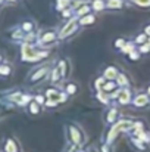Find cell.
I'll return each mask as SVG.
<instances>
[{"mask_svg": "<svg viewBox=\"0 0 150 152\" xmlns=\"http://www.w3.org/2000/svg\"><path fill=\"white\" fill-rule=\"evenodd\" d=\"M71 3H72V0H57L56 1V9L57 10H65V9L71 7Z\"/></svg>", "mask_w": 150, "mask_h": 152, "instance_id": "2e32d148", "label": "cell"}, {"mask_svg": "<svg viewBox=\"0 0 150 152\" xmlns=\"http://www.w3.org/2000/svg\"><path fill=\"white\" fill-rule=\"evenodd\" d=\"M138 50L141 52V53H147V52H150V43H144V45H141Z\"/></svg>", "mask_w": 150, "mask_h": 152, "instance_id": "f546056e", "label": "cell"}, {"mask_svg": "<svg viewBox=\"0 0 150 152\" xmlns=\"http://www.w3.org/2000/svg\"><path fill=\"white\" fill-rule=\"evenodd\" d=\"M10 74V66L9 65H0V75H9Z\"/></svg>", "mask_w": 150, "mask_h": 152, "instance_id": "4316f807", "label": "cell"}, {"mask_svg": "<svg viewBox=\"0 0 150 152\" xmlns=\"http://www.w3.org/2000/svg\"><path fill=\"white\" fill-rule=\"evenodd\" d=\"M91 9L93 12H101L106 9V1L104 0H91Z\"/></svg>", "mask_w": 150, "mask_h": 152, "instance_id": "5bb4252c", "label": "cell"}, {"mask_svg": "<svg viewBox=\"0 0 150 152\" xmlns=\"http://www.w3.org/2000/svg\"><path fill=\"white\" fill-rule=\"evenodd\" d=\"M146 42H149V36H147L146 33L138 34V36L136 37V40H134V43H136V45H144Z\"/></svg>", "mask_w": 150, "mask_h": 152, "instance_id": "44dd1931", "label": "cell"}, {"mask_svg": "<svg viewBox=\"0 0 150 152\" xmlns=\"http://www.w3.org/2000/svg\"><path fill=\"white\" fill-rule=\"evenodd\" d=\"M51 75H53V77H51V83H56L59 78H62V77H60V72H59V69H57V66L51 71Z\"/></svg>", "mask_w": 150, "mask_h": 152, "instance_id": "484cf974", "label": "cell"}, {"mask_svg": "<svg viewBox=\"0 0 150 152\" xmlns=\"http://www.w3.org/2000/svg\"><path fill=\"white\" fill-rule=\"evenodd\" d=\"M57 37H59V34H57L56 31H53V30L44 31V33L41 34V37H40V43L44 45V46H47V45L54 43V42L57 40Z\"/></svg>", "mask_w": 150, "mask_h": 152, "instance_id": "8992f818", "label": "cell"}, {"mask_svg": "<svg viewBox=\"0 0 150 152\" xmlns=\"http://www.w3.org/2000/svg\"><path fill=\"white\" fill-rule=\"evenodd\" d=\"M77 92H78V86H77L75 83L71 81V83H68V84L65 86V93H66V95H75Z\"/></svg>", "mask_w": 150, "mask_h": 152, "instance_id": "e0dca14e", "label": "cell"}, {"mask_svg": "<svg viewBox=\"0 0 150 152\" xmlns=\"http://www.w3.org/2000/svg\"><path fill=\"white\" fill-rule=\"evenodd\" d=\"M116 117H118V109H116V108H110V109L107 111L106 121H107V123H113V121L116 120Z\"/></svg>", "mask_w": 150, "mask_h": 152, "instance_id": "ac0fdd59", "label": "cell"}, {"mask_svg": "<svg viewBox=\"0 0 150 152\" xmlns=\"http://www.w3.org/2000/svg\"><path fill=\"white\" fill-rule=\"evenodd\" d=\"M50 72L49 66H41V68H38V69H36L31 75H30V81L31 83H37V81H40V80H43L47 74Z\"/></svg>", "mask_w": 150, "mask_h": 152, "instance_id": "52a82bcc", "label": "cell"}, {"mask_svg": "<svg viewBox=\"0 0 150 152\" xmlns=\"http://www.w3.org/2000/svg\"><path fill=\"white\" fill-rule=\"evenodd\" d=\"M149 43H150V37H149Z\"/></svg>", "mask_w": 150, "mask_h": 152, "instance_id": "e575fe53", "label": "cell"}, {"mask_svg": "<svg viewBox=\"0 0 150 152\" xmlns=\"http://www.w3.org/2000/svg\"><path fill=\"white\" fill-rule=\"evenodd\" d=\"M116 81H118V84H119V86H128V84H130V80H128V78H127V75H125V74H122V72H119V75H118Z\"/></svg>", "mask_w": 150, "mask_h": 152, "instance_id": "7402d4cb", "label": "cell"}, {"mask_svg": "<svg viewBox=\"0 0 150 152\" xmlns=\"http://www.w3.org/2000/svg\"><path fill=\"white\" fill-rule=\"evenodd\" d=\"M118 75H119L118 68H116V66H112V65L107 66V68L104 69V72H103V77H104L106 80H116Z\"/></svg>", "mask_w": 150, "mask_h": 152, "instance_id": "30bf717a", "label": "cell"}, {"mask_svg": "<svg viewBox=\"0 0 150 152\" xmlns=\"http://www.w3.org/2000/svg\"><path fill=\"white\" fill-rule=\"evenodd\" d=\"M140 53H141V52L138 50V49H134V50L128 55V56H130V59H131V61H137V59L140 58Z\"/></svg>", "mask_w": 150, "mask_h": 152, "instance_id": "83f0119b", "label": "cell"}, {"mask_svg": "<svg viewBox=\"0 0 150 152\" xmlns=\"http://www.w3.org/2000/svg\"><path fill=\"white\" fill-rule=\"evenodd\" d=\"M46 95H47V102H46V105L47 106H54V105H57L59 102H63L66 99V93H59L57 90H54V89H49L47 92H46Z\"/></svg>", "mask_w": 150, "mask_h": 152, "instance_id": "3957f363", "label": "cell"}, {"mask_svg": "<svg viewBox=\"0 0 150 152\" xmlns=\"http://www.w3.org/2000/svg\"><path fill=\"white\" fill-rule=\"evenodd\" d=\"M78 22H80V25H83V27H87V25H93V24L96 22V16H94L93 13H88V15L80 16V18H78Z\"/></svg>", "mask_w": 150, "mask_h": 152, "instance_id": "4fadbf2b", "label": "cell"}, {"mask_svg": "<svg viewBox=\"0 0 150 152\" xmlns=\"http://www.w3.org/2000/svg\"><path fill=\"white\" fill-rule=\"evenodd\" d=\"M28 109H30V112H31V114H36V115H37V114H40V111H41V108H40V103H38V102H31V103H30V105H28Z\"/></svg>", "mask_w": 150, "mask_h": 152, "instance_id": "ffe728a7", "label": "cell"}, {"mask_svg": "<svg viewBox=\"0 0 150 152\" xmlns=\"http://www.w3.org/2000/svg\"><path fill=\"white\" fill-rule=\"evenodd\" d=\"M118 86H119L118 81H115V80H106L104 84H103V87H101V92L106 93V95H113L116 92Z\"/></svg>", "mask_w": 150, "mask_h": 152, "instance_id": "9c48e42d", "label": "cell"}, {"mask_svg": "<svg viewBox=\"0 0 150 152\" xmlns=\"http://www.w3.org/2000/svg\"><path fill=\"white\" fill-rule=\"evenodd\" d=\"M124 6V0H106V7L109 9H121Z\"/></svg>", "mask_w": 150, "mask_h": 152, "instance_id": "9a60e30c", "label": "cell"}, {"mask_svg": "<svg viewBox=\"0 0 150 152\" xmlns=\"http://www.w3.org/2000/svg\"><path fill=\"white\" fill-rule=\"evenodd\" d=\"M36 102H38V103H43V102H44V98H43V96H37V98H36Z\"/></svg>", "mask_w": 150, "mask_h": 152, "instance_id": "4dcf8cb0", "label": "cell"}, {"mask_svg": "<svg viewBox=\"0 0 150 152\" xmlns=\"http://www.w3.org/2000/svg\"><path fill=\"white\" fill-rule=\"evenodd\" d=\"M134 45H136V43H130V42H128V43H125V46L121 49V52H122V53H127V55H130V53L134 50V49H137V48H134Z\"/></svg>", "mask_w": 150, "mask_h": 152, "instance_id": "603a6c76", "label": "cell"}, {"mask_svg": "<svg viewBox=\"0 0 150 152\" xmlns=\"http://www.w3.org/2000/svg\"><path fill=\"white\" fill-rule=\"evenodd\" d=\"M80 25V22H78V18H74V19H71L65 27H63V30L59 33V39H65V37H68V36H71L75 30H77V27Z\"/></svg>", "mask_w": 150, "mask_h": 152, "instance_id": "277c9868", "label": "cell"}, {"mask_svg": "<svg viewBox=\"0 0 150 152\" xmlns=\"http://www.w3.org/2000/svg\"><path fill=\"white\" fill-rule=\"evenodd\" d=\"M144 33L150 37V25H146V27H144Z\"/></svg>", "mask_w": 150, "mask_h": 152, "instance_id": "1f68e13d", "label": "cell"}, {"mask_svg": "<svg viewBox=\"0 0 150 152\" xmlns=\"http://www.w3.org/2000/svg\"><path fill=\"white\" fill-rule=\"evenodd\" d=\"M69 137L75 145H81L83 143V133L77 126H69Z\"/></svg>", "mask_w": 150, "mask_h": 152, "instance_id": "ba28073f", "label": "cell"}, {"mask_svg": "<svg viewBox=\"0 0 150 152\" xmlns=\"http://www.w3.org/2000/svg\"><path fill=\"white\" fill-rule=\"evenodd\" d=\"M134 126V123L131 121V120H121V121H118L112 129H110V132H109V134H107V142L110 143L121 132H127L128 129H131Z\"/></svg>", "mask_w": 150, "mask_h": 152, "instance_id": "7a4b0ae2", "label": "cell"}, {"mask_svg": "<svg viewBox=\"0 0 150 152\" xmlns=\"http://www.w3.org/2000/svg\"><path fill=\"white\" fill-rule=\"evenodd\" d=\"M125 43H127V40H125V39H118V40H115V42H113V46H115L116 49H119V50H121V49L125 46Z\"/></svg>", "mask_w": 150, "mask_h": 152, "instance_id": "d4e9b609", "label": "cell"}, {"mask_svg": "<svg viewBox=\"0 0 150 152\" xmlns=\"http://www.w3.org/2000/svg\"><path fill=\"white\" fill-rule=\"evenodd\" d=\"M57 69H59V72H60V77H62V78H66L68 74H69V62L65 61V59L59 61V64H57Z\"/></svg>", "mask_w": 150, "mask_h": 152, "instance_id": "7c38bea8", "label": "cell"}, {"mask_svg": "<svg viewBox=\"0 0 150 152\" xmlns=\"http://www.w3.org/2000/svg\"><path fill=\"white\" fill-rule=\"evenodd\" d=\"M21 52H22V59H24V61H28V62H36V61H40L41 58L47 56V50L37 52L33 46H30V45H24Z\"/></svg>", "mask_w": 150, "mask_h": 152, "instance_id": "6da1fadb", "label": "cell"}, {"mask_svg": "<svg viewBox=\"0 0 150 152\" xmlns=\"http://www.w3.org/2000/svg\"><path fill=\"white\" fill-rule=\"evenodd\" d=\"M0 62H1V56H0Z\"/></svg>", "mask_w": 150, "mask_h": 152, "instance_id": "836d02e7", "label": "cell"}, {"mask_svg": "<svg viewBox=\"0 0 150 152\" xmlns=\"http://www.w3.org/2000/svg\"><path fill=\"white\" fill-rule=\"evenodd\" d=\"M1 1H3V0H0V3H1Z\"/></svg>", "mask_w": 150, "mask_h": 152, "instance_id": "d590c367", "label": "cell"}, {"mask_svg": "<svg viewBox=\"0 0 150 152\" xmlns=\"http://www.w3.org/2000/svg\"><path fill=\"white\" fill-rule=\"evenodd\" d=\"M6 151L7 152H16V146H15V143H13L12 140L7 142V145H6Z\"/></svg>", "mask_w": 150, "mask_h": 152, "instance_id": "f1b7e54d", "label": "cell"}, {"mask_svg": "<svg viewBox=\"0 0 150 152\" xmlns=\"http://www.w3.org/2000/svg\"><path fill=\"white\" fill-rule=\"evenodd\" d=\"M115 96L118 98V102L121 105H127V103L131 102V92H130V89H122L118 93L115 92L113 95H110V98H115Z\"/></svg>", "mask_w": 150, "mask_h": 152, "instance_id": "5b68a950", "label": "cell"}, {"mask_svg": "<svg viewBox=\"0 0 150 152\" xmlns=\"http://www.w3.org/2000/svg\"><path fill=\"white\" fill-rule=\"evenodd\" d=\"M131 3H134L140 7H150V0H131Z\"/></svg>", "mask_w": 150, "mask_h": 152, "instance_id": "cb8c5ba5", "label": "cell"}, {"mask_svg": "<svg viewBox=\"0 0 150 152\" xmlns=\"http://www.w3.org/2000/svg\"><path fill=\"white\" fill-rule=\"evenodd\" d=\"M149 95L147 93H140V95H137L134 99H133V103L136 105V106H146L147 103H149Z\"/></svg>", "mask_w": 150, "mask_h": 152, "instance_id": "8fae6325", "label": "cell"}, {"mask_svg": "<svg viewBox=\"0 0 150 152\" xmlns=\"http://www.w3.org/2000/svg\"><path fill=\"white\" fill-rule=\"evenodd\" d=\"M147 95H149V96H150V86H149V87H147Z\"/></svg>", "mask_w": 150, "mask_h": 152, "instance_id": "d6a6232c", "label": "cell"}, {"mask_svg": "<svg viewBox=\"0 0 150 152\" xmlns=\"http://www.w3.org/2000/svg\"><path fill=\"white\" fill-rule=\"evenodd\" d=\"M34 28H36V25H34L33 22L27 21V22H24V24H22V28H21V30H22L24 33H27V34H31V33L34 31Z\"/></svg>", "mask_w": 150, "mask_h": 152, "instance_id": "d6986e66", "label": "cell"}]
</instances>
